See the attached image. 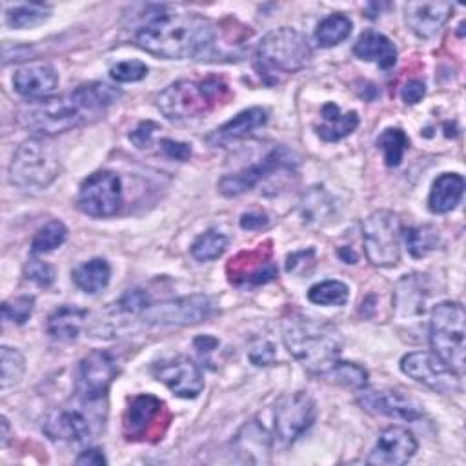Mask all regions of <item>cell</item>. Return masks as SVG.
<instances>
[{
  "instance_id": "obj_19",
  "label": "cell",
  "mask_w": 466,
  "mask_h": 466,
  "mask_svg": "<svg viewBox=\"0 0 466 466\" xmlns=\"http://www.w3.org/2000/svg\"><path fill=\"white\" fill-rule=\"evenodd\" d=\"M453 13L450 2H408L404 5V22L419 38L435 36Z\"/></svg>"
},
{
  "instance_id": "obj_41",
  "label": "cell",
  "mask_w": 466,
  "mask_h": 466,
  "mask_svg": "<svg viewBox=\"0 0 466 466\" xmlns=\"http://www.w3.org/2000/svg\"><path fill=\"white\" fill-rule=\"evenodd\" d=\"M35 309V299L29 295H20L9 300H4L2 304V315L4 320H9L13 324H24L29 320Z\"/></svg>"
},
{
  "instance_id": "obj_5",
  "label": "cell",
  "mask_w": 466,
  "mask_h": 466,
  "mask_svg": "<svg viewBox=\"0 0 466 466\" xmlns=\"http://www.w3.org/2000/svg\"><path fill=\"white\" fill-rule=\"evenodd\" d=\"M466 313L461 302H439L430 313V346L444 364L462 377L464 373V344Z\"/></svg>"
},
{
  "instance_id": "obj_1",
  "label": "cell",
  "mask_w": 466,
  "mask_h": 466,
  "mask_svg": "<svg viewBox=\"0 0 466 466\" xmlns=\"http://www.w3.org/2000/svg\"><path fill=\"white\" fill-rule=\"evenodd\" d=\"M135 42L155 56L204 60L215 53L217 25L198 13H160L137 31Z\"/></svg>"
},
{
  "instance_id": "obj_28",
  "label": "cell",
  "mask_w": 466,
  "mask_h": 466,
  "mask_svg": "<svg viewBox=\"0 0 466 466\" xmlns=\"http://www.w3.org/2000/svg\"><path fill=\"white\" fill-rule=\"evenodd\" d=\"M237 451L246 457L249 462H264L266 455L271 450V439L264 426H260L257 420L246 422L240 431L235 437Z\"/></svg>"
},
{
  "instance_id": "obj_37",
  "label": "cell",
  "mask_w": 466,
  "mask_h": 466,
  "mask_svg": "<svg viewBox=\"0 0 466 466\" xmlns=\"http://www.w3.org/2000/svg\"><path fill=\"white\" fill-rule=\"evenodd\" d=\"M67 238V228L60 220H49L44 224L31 240V253L44 255L60 248Z\"/></svg>"
},
{
  "instance_id": "obj_43",
  "label": "cell",
  "mask_w": 466,
  "mask_h": 466,
  "mask_svg": "<svg viewBox=\"0 0 466 466\" xmlns=\"http://www.w3.org/2000/svg\"><path fill=\"white\" fill-rule=\"evenodd\" d=\"M24 273H25V279L35 282L36 286L40 288H47L53 284L55 280V269L47 264V262H42L38 258H31L25 268H24Z\"/></svg>"
},
{
  "instance_id": "obj_32",
  "label": "cell",
  "mask_w": 466,
  "mask_h": 466,
  "mask_svg": "<svg viewBox=\"0 0 466 466\" xmlns=\"http://www.w3.org/2000/svg\"><path fill=\"white\" fill-rule=\"evenodd\" d=\"M351 27H353V24L346 15H342V13L329 15L317 25L315 40L322 47H333L350 36Z\"/></svg>"
},
{
  "instance_id": "obj_2",
  "label": "cell",
  "mask_w": 466,
  "mask_h": 466,
  "mask_svg": "<svg viewBox=\"0 0 466 466\" xmlns=\"http://www.w3.org/2000/svg\"><path fill=\"white\" fill-rule=\"evenodd\" d=\"M280 329L286 350L311 375L322 377L339 360L342 337L331 322L291 311Z\"/></svg>"
},
{
  "instance_id": "obj_52",
  "label": "cell",
  "mask_w": 466,
  "mask_h": 466,
  "mask_svg": "<svg viewBox=\"0 0 466 466\" xmlns=\"http://www.w3.org/2000/svg\"><path fill=\"white\" fill-rule=\"evenodd\" d=\"M7 441H9V420H7V417H2L0 419V446L5 448Z\"/></svg>"
},
{
  "instance_id": "obj_16",
  "label": "cell",
  "mask_w": 466,
  "mask_h": 466,
  "mask_svg": "<svg viewBox=\"0 0 466 466\" xmlns=\"http://www.w3.org/2000/svg\"><path fill=\"white\" fill-rule=\"evenodd\" d=\"M357 402L373 415L400 420H417L422 415L420 406L411 397L391 388H364L359 391Z\"/></svg>"
},
{
  "instance_id": "obj_15",
  "label": "cell",
  "mask_w": 466,
  "mask_h": 466,
  "mask_svg": "<svg viewBox=\"0 0 466 466\" xmlns=\"http://www.w3.org/2000/svg\"><path fill=\"white\" fill-rule=\"evenodd\" d=\"M153 375L182 399H193L204 390L200 366L184 355L157 362L153 366Z\"/></svg>"
},
{
  "instance_id": "obj_24",
  "label": "cell",
  "mask_w": 466,
  "mask_h": 466,
  "mask_svg": "<svg viewBox=\"0 0 466 466\" xmlns=\"http://www.w3.org/2000/svg\"><path fill=\"white\" fill-rule=\"evenodd\" d=\"M428 297L424 275H406L399 280L395 289V309L399 317H417L424 313Z\"/></svg>"
},
{
  "instance_id": "obj_12",
  "label": "cell",
  "mask_w": 466,
  "mask_h": 466,
  "mask_svg": "<svg viewBox=\"0 0 466 466\" xmlns=\"http://www.w3.org/2000/svg\"><path fill=\"white\" fill-rule=\"evenodd\" d=\"M122 204L120 178L111 171H96L89 175L78 191V208L96 218L111 217Z\"/></svg>"
},
{
  "instance_id": "obj_39",
  "label": "cell",
  "mask_w": 466,
  "mask_h": 466,
  "mask_svg": "<svg viewBox=\"0 0 466 466\" xmlns=\"http://www.w3.org/2000/svg\"><path fill=\"white\" fill-rule=\"evenodd\" d=\"M322 379H329L335 384L346 386V388H364L368 382V371L355 364V362H344L337 360L324 375Z\"/></svg>"
},
{
  "instance_id": "obj_18",
  "label": "cell",
  "mask_w": 466,
  "mask_h": 466,
  "mask_svg": "<svg viewBox=\"0 0 466 466\" xmlns=\"http://www.w3.org/2000/svg\"><path fill=\"white\" fill-rule=\"evenodd\" d=\"M166 406L160 399L149 393L137 395L122 419L124 435L133 441H142L151 437L153 430H157V420L162 417Z\"/></svg>"
},
{
  "instance_id": "obj_11",
  "label": "cell",
  "mask_w": 466,
  "mask_h": 466,
  "mask_svg": "<svg viewBox=\"0 0 466 466\" xmlns=\"http://www.w3.org/2000/svg\"><path fill=\"white\" fill-rule=\"evenodd\" d=\"M215 311V304L206 295H191L182 299L166 300L160 304H149L142 319L157 326H189L209 319Z\"/></svg>"
},
{
  "instance_id": "obj_38",
  "label": "cell",
  "mask_w": 466,
  "mask_h": 466,
  "mask_svg": "<svg viewBox=\"0 0 466 466\" xmlns=\"http://www.w3.org/2000/svg\"><path fill=\"white\" fill-rule=\"evenodd\" d=\"M350 297V289L340 280H324L309 288L308 299L317 306H344Z\"/></svg>"
},
{
  "instance_id": "obj_33",
  "label": "cell",
  "mask_w": 466,
  "mask_h": 466,
  "mask_svg": "<svg viewBox=\"0 0 466 466\" xmlns=\"http://www.w3.org/2000/svg\"><path fill=\"white\" fill-rule=\"evenodd\" d=\"M377 147L382 149L384 164L388 167H397L404 157V151L410 146L406 133L400 127H386L375 140Z\"/></svg>"
},
{
  "instance_id": "obj_47",
  "label": "cell",
  "mask_w": 466,
  "mask_h": 466,
  "mask_svg": "<svg viewBox=\"0 0 466 466\" xmlns=\"http://www.w3.org/2000/svg\"><path fill=\"white\" fill-rule=\"evenodd\" d=\"M160 147L169 158H175V160H187L191 157V147L186 142H175L171 138H162Z\"/></svg>"
},
{
  "instance_id": "obj_49",
  "label": "cell",
  "mask_w": 466,
  "mask_h": 466,
  "mask_svg": "<svg viewBox=\"0 0 466 466\" xmlns=\"http://www.w3.org/2000/svg\"><path fill=\"white\" fill-rule=\"evenodd\" d=\"M107 459L104 457L102 450L98 448H89L86 451H82L78 457H76V464H89V466H100V464H106Z\"/></svg>"
},
{
  "instance_id": "obj_23",
  "label": "cell",
  "mask_w": 466,
  "mask_h": 466,
  "mask_svg": "<svg viewBox=\"0 0 466 466\" xmlns=\"http://www.w3.org/2000/svg\"><path fill=\"white\" fill-rule=\"evenodd\" d=\"M353 53L357 58L373 62L382 69H390L397 62V47L393 46V42L373 29H366L359 35L353 46Z\"/></svg>"
},
{
  "instance_id": "obj_48",
  "label": "cell",
  "mask_w": 466,
  "mask_h": 466,
  "mask_svg": "<svg viewBox=\"0 0 466 466\" xmlns=\"http://www.w3.org/2000/svg\"><path fill=\"white\" fill-rule=\"evenodd\" d=\"M424 93H426L424 82H420V80H410V82L402 87L400 96H402L404 104L413 106V104H417V102L424 96Z\"/></svg>"
},
{
  "instance_id": "obj_27",
  "label": "cell",
  "mask_w": 466,
  "mask_h": 466,
  "mask_svg": "<svg viewBox=\"0 0 466 466\" xmlns=\"http://www.w3.org/2000/svg\"><path fill=\"white\" fill-rule=\"evenodd\" d=\"M322 124L317 126V135L326 142H337L348 135H351L359 126V115L355 111L340 113L339 106L328 102L322 106Z\"/></svg>"
},
{
  "instance_id": "obj_30",
  "label": "cell",
  "mask_w": 466,
  "mask_h": 466,
  "mask_svg": "<svg viewBox=\"0 0 466 466\" xmlns=\"http://www.w3.org/2000/svg\"><path fill=\"white\" fill-rule=\"evenodd\" d=\"M268 122V111L262 107H249L240 111L237 116L228 120L224 126H220L215 131L217 140L222 142H231V140H240L248 135H251L255 129L262 127Z\"/></svg>"
},
{
  "instance_id": "obj_6",
  "label": "cell",
  "mask_w": 466,
  "mask_h": 466,
  "mask_svg": "<svg viewBox=\"0 0 466 466\" xmlns=\"http://www.w3.org/2000/svg\"><path fill=\"white\" fill-rule=\"evenodd\" d=\"M58 171L55 146L47 138H27L13 155L9 180L22 189H44L58 177Z\"/></svg>"
},
{
  "instance_id": "obj_46",
  "label": "cell",
  "mask_w": 466,
  "mask_h": 466,
  "mask_svg": "<svg viewBox=\"0 0 466 466\" xmlns=\"http://www.w3.org/2000/svg\"><path fill=\"white\" fill-rule=\"evenodd\" d=\"M157 129H158V126H157L155 122L146 120V122H140V124L137 126V129L129 135V138H131V142H133L137 147H147V146L151 144L153 135H155Z\"/></svg>"
},
{
  "instance_id": "obj_21",
  "label": "cell",
  "mask_w": 466,
  "mask_h": 466,
  "mask_svg": "<svg viewBox=\"0 0 466 466\" xmlns=\"http://www.w3.org/2000/svg\"><path fill=\"white\" fill-rule=\"evenodd\" d=\"M229 279L235 284H266L277 277V266L271 262L269 251H244L229 260Z\"/></svg>"
},
{
  "instance_id": "obj_36",
  "label": "cell",
  "mask_w": 466,
  "mask_h": 466,
  "mask_svg": "<svg viewBox=\"0 0 466 466\" xmlns=\"http://www.w3.org/2000/svg\"><path fill=\"white\" fill-rule=\"evenodd\" d=\"M226 248H228V237L218 229H208L193 240L189 251L197 260L208 262V260L218 258L226 251Z\"/></svg>"
},
{
  "instance_id": "obj_26",
  "label": "cell",
  "mask_w": 466,
  "mask_h": 466,
  "mask_svg": "<svg viewBox=\"0 0 466 466\" xmlns=\"http://www.w3.org/2000/svg\"><path fill=\"white\" fill-rule=\"evenodd\" d=\"M120 89L106 84V82H89L78 86L71 96L76 102V106L84 111V115H96L104 111L107 106L116 102L120 98Z\"/></svg>"
},
{
  "instance_id": "obj_4",
  "label": "cell",
  "mask_w": 466,
  "mask_h": 466,
  "mask_svg": "<svg viewBox=\"0 0 466 466\" xmlns=\"http://www.w3.org/2000/svg\"><path fill=\"white\" fill-rule=\"evenodd\" d=\"M226 96L228 86L217 78L178 80L157 96V107L169 120L198 118L215 109Z\"/></svg>"
},
{
  "instance_id": "obj_45",
  "label": "cell",
  "mask_w": 466,
  "mask_h": 466,
  "mask_svg": "<svg viewBox=\"0 0 466 466\" xmlns=\"http://www.w3.org/2000/svg\"><path fill=\"white\" fill-rule=\"evenodd\" d=\"M248 357L255 366H269L275 362V348L268 340H258L249 348Z\"/></svg>"
},
{
  "instance_id": "obj_9",
  "label": "cell",
  "mask_w": 466,
  "mask_h": 466,
  "mask_svg": "<svg viewBox=\"0 0 466 466\" xmlns=\"http://www.w3.org/2000/svg\"><path fill=\"white\" fill-rule=\"evenodd\" d=\"M315 400L306 391L284 395L275 406V439L282 446H289L315 422Z\"/></svg>"
},
{
  "instance_id": "obj_31",
  "label": "cell",
  "mask_w": 466,
  "mask_h": 466,
  "mask_svg": "<svg viewBox=\"0 0 466 466\" xmlns=\"http://www.w3.org/2000/svg\"><path fill=\"white\" fill-rule=\"evenodd\" d=\"M111 277V268L106 258H91L78 264L71 271V279L86 293H98L102 291Z\"/></svg>"
},
{
  "instance_id": "obj_42",
  "label": "cell",
  "mask_w": 466,
  "mask_h": 466,
  "mask_svg": "<svg viewBox=\"0 0 466 466\" xmlns=\"http://www.w3.org/2000/svg\"><path fill=\"white\" fill-rule=\"evenodd\" d=\"M109 75L116 82H138L147 75V66L140 60H122L109 69Z\"/></svg>"
},
{
  "instance_id": "obj_34",
  "label": "cell",
  "mask_w": 466,
  "mask_h": 466,
  "mask_svg": "<svg viewBox=\"0 0 466 466\" xmlns=\"http://www.w3.org/2000/svg\"><path fill=\"white\" fill-rule=\"evenodd\" d=\"M404 240H406L408 251L413 257L420 258L437 249V246L441 244V233L435 226L424 224V226H415V228L406 229Z\"/></svg>"
},
{
  "instance_id": "obj_13",
  "label": "cell",
  "mask_w": 466,
  "mask_h": 466,
  "mask_svg": "<svg viewBox=\"0 0 466 466\" xmlns=\"http://www.w3.org/2000/svg\"><path fill=\"white\" fill-rule=\"evenodd\" d=\"M400 370L413 380L439 393L461 390V375L431 351H411L400 359Z\"/></svg>"
},
{
  "instance_id": "obj_22",
  "label": "cell",
  "mask_w": 466,
  "mask_h": 466,
  "mask_svg": "<svg viewBox=\"0 0 466 466\" xmlns=\"http://www.w3.org/2000/svg\"><path fill=\"white\" fill-rule=\"evenodd\" d=\"M42 430L51 441L78 442L89 435V422L78 410L58 408L46 417Z\"/></svg>"
},
{
  "instance_id": "obj_17",
  "label": "cell",
  "mask_w": 466,
  "mask_h": 466,
  "mask_svg": "<svg viewBox=\"0 0 466 466\" xmlns=\"http://www.w3.org/2000/svg\"><path fill=\"white\" fill-rule=\"evenodd\" d=\"M417 451L413 433L404 426H388L380 431L373 450L370 451L368 464L375 466H400L406 464Z\"/></svg>"
},
{
  "instance_id": "obj_40",
  "label": "cell",
  "mask_w": 466,
  "mask_h": 466,
  "mask_svg": "<svg viewBox=\"0 0 466 466\" xmlns=\"http://www.w3.org/2000/svg\"><path fill=\"white\" fill-rule=\"evenodd\" d=\"M0 360H2V375H0V388L7 390L15 384L20 382L24 370H25V362L22 353L16 348L11 346H2L0 348Z\"/></svg>"
},
{
  "instance_id": "obj_8",
  "label": "cell",
  "mask_w": 466,
  "mask_h": 466,
  "mask_svg": "<svg viewBox=\"0 0 466 466\" xmlns=\"http://www.w3.org/2000/svg\"><path fill=\"white\" fill-rule=\"evenodd\" d=\"M400 237V218L390 209H375L362 220L364 253L368 262L377 268H391L399 262Z\"/></svg>"
},
{
  "instance_id": "obj_44",
  "label": "cell",
  "mask_w": 466,
  "mask_h": 466,
  "mask_svg": "<svg viewBox=\"0 0 466 466\" xmlns=\"http://www.w3.org/2000/svg\"><path fill=\"white\" fill-rule=\"evenodd\" d=\"M147 306H149V297L142 289H129L118 300V309L129 315H142Z\"/></svg>"
},
{
  "instance_id": "obj_51",
  "label": "cell",
  "mask_w": 466,
  "mask_h": 466,
  "mask_svg": "<svg viewBox=\"0 0 466 466\" xmlns=\"http://www.w3.org/2000/svg\"><path fill=\"white\" fill-rule=\"evenodd\" d=\"M217 344H218V340H217V339H213V337H208V335L198 337V339L195 340V348L198 350V353H200V355L213 351V348H215Z\"/></svg>"
},
{
  "instance_id": "obj_29",
  "label": "cell",
  "mask_w": 466,
  "mask_h": 466,
  "mask_svg": "<svg viewBox=\"0 0 466 466\" xmlns=\"http://www.w3.org/2000/svg\"><path fill=\"white\" fill-rule=\"evenodd\" d=\"M86 311L76 308V306H69V304H64L60 308H56L49 319H47V333L56 339V340H64V342H69V340H75L80 331H82V326H84V320H86Z\"/></svg>"
},
{
  "instance_id": "obj_50",
  "label": "cell",
  "mask_w": 466,
  "mask_h": 466,
  "mask_svg": "<svg viewBox=\"0 0 466 466\" xmlns=\"http://www.w3.org/2000/svg\"><path fill=\"white\" fill-rule=\"evenodd\" d=\"M240 226L244 229H260L268 226V217L262 213H244L240 217Z\"/></svg>"
},
{
  "instance_id": "obj_35",
  "label": "cell",
  "mask_w": 466,
  "mask_h": 466,
  "mask_svg": "<svg viewBox=\"0 0 466 466\" xmlns=\"http://www.w3.org/2000/svg\"><path fill=\"white\" fill-rule=\"evenodd\" d=\"M51 15V7L46 4H20L5 13V20L15 29H27L42 24Z\"/></svg>"
},
{
  "instance_id": "obj_20",
  "label": "cell",
  "mask_w": 466,
  "mask_h": 466,
  "mask_svg": "<svg viewBox=\"0 0 466 466\" xmlns=\"http://www.w3.org/2000/svg\"><path fill=\"white\" fill-rule=\"evenodd\" d=\"M13 86L18 95L29 100H40L55 93L58 75L47 62H29L15 71Z\"/></svg>"
},
{
  "instance_id": "obj_14",
  "label": "cell",
  "mask_w": 466,
  "mask_h": 466,
  "mask_svg": "<svg viewBox=\"0 0 466 466\" xmlns=\"http://www.w3.org/2000/svg\"><path fill=\"white\" fill-rule=\"evenodd\" d=\"M118 373L116 359L104 350L87 353L76 373V393L84 402H98L106 397L113 379Z\"/></svg>"
},
{
  "instance_id": "obj_25",
  "label": "cell",
  "mask_w": 466,
  "mask_h": 466,
  "mask_svg": "<svg viewBox=\"0 0 466 466\" xmlns=\"http://www.w3.org/2000/svg\"><path fill=\"white\" fill-rule=\"evenodd\" d=\"M464 193V178L459 173H442L439 175L430 189L428 208L431 213L442 215L461 202Z\"/></svg>"
},
{
  "instance_id": "obj_10",
  "label": "cell",
  "mask_w": 466,
  "mask_h": 466,
  "mask_svg": "<svg viewBox=\"0 0 466 466\" xmlns=\"http://www.w3.org/2000/svg\"><path fill=\"white\" fill-rule=\"evenodd\" d=\"M299 157L284 147L279 146L275 149H271L260 162L233 173V175H226L224 178H220L218 182V191L224 197H238L246 191H249L251 187H255L260 180H264L266 177H269L275 171H284V169H295L299 166Z\"/></svg>"
},
{
  "instance_id": "obj_3",
  "label": "cell",
  "mask_w": 466,
  "mask_h": 466,
  "mask_svg": "<svg viewBox=\"0 0 466 466\" xmlns=\"http://www.w3.org/2000/svg\"><path fill=\"white\" fill-rule=\"evenodd\" d=\"M255 67L268 82H279V75H293L308 66L311 46L308 38L293 27H279L269 31L257 47Z\"/></svg>"
},
{
  "instance_id": "obj_7",
  "label": "cell",
  "mask_w": 466,
  "mask_h": 466,
  "mask_svg": "<svg viewBox=\"0 0 466 466\" xmlns=\"http://www.w3.org/2000/svg\"><path fill=\"white\" fill-rule=\"evenodd\" d=\"M84 120L86 115L71 95L31 100L18 111L20 126L44 137L66 133L80 126Z\"/></svg>"
}]
</instances>
